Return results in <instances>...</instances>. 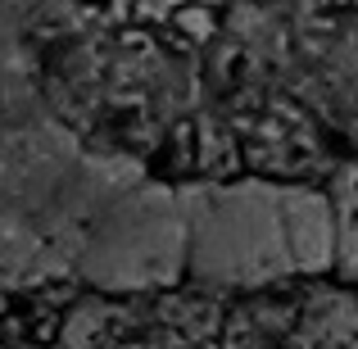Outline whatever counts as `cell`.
I'll return each instance as SVG.
<instances>
[{"label":"cell","instance_id":"6da1fadb","mask_svg":"<svg viewBox=\"0 0 358 349\" xmlns=\"http://www.w3.org/2000/svg\"><path fill=\"white\" fill-rule=\"evenodd\" d=\"M186 236H191V263L218 281H268L295 268L286 195L263 186L200 195L186 218Z\"/></svg>","mask_w":358,"mask_h":349},{"label":"cell","instance_id":"7a4b0ae2","mask_svg":"<svg viewBox=\"0 0 358 349\" xmlns=\"http://www.w3.org/2000/svg\"><path fill=\"white\" fill-rule=\"evenodd\" d=\"M82 254H87V272L109 286L164 281L191 254L186 213L164 191H136L96 222Z\"/></svg>","mask_w":358,"mask_h":349},{"label":"cell","instance_id":"3957f363","mask_svg":"<svg viewBox=\"0 0 358 349\" xmlns=\"http://www.w3.org/2000/svg\"><path fill=\"white\" fill-rule=\"evenodd\" d=\"M286 232H290V254H295V268H322L336 250V227L331 213L317 195H286Z\"/></svg>","mask_w":358,"mask_h":349},{"label":"cell","instance_id":"277c9868","mask_svg":"<svg viewBox=\"0 0 358 349\" xmlns=\"http://www.w3.org/2000/svg\"><path fill=\"white\" fill-rule=\"evenodd\" d=\"M345 254H350V272H358V204H354V213H350V222H345Z\"/></svg>","mask_w":358,"mask_h":349}]
</instances>
